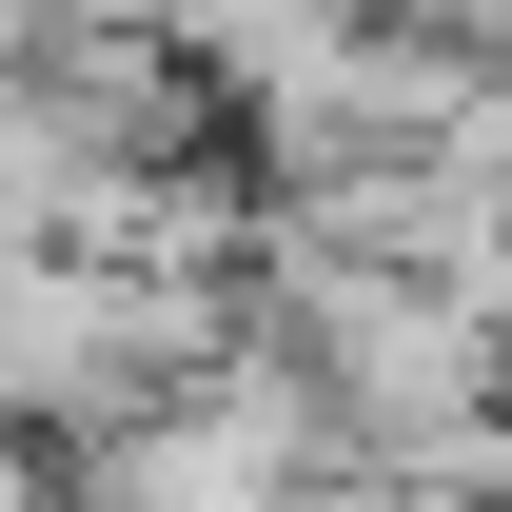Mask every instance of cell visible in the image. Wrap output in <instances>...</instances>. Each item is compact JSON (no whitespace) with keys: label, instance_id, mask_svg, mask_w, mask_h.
<instances>
[{"label":"cell","instance_id":"cell-1","mask_svg":"<svg viewBox=\"0 0 512 512\" xmlns=\"http://www.w3.org/2000/svg\"><path fill=\"white\" fill-rule=\"evenodd\" d=\"M394 40H434V60H512V0H375Z\"/></svg>","mask_w":512,"mask_h":512}]
</instances>
